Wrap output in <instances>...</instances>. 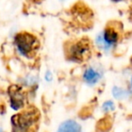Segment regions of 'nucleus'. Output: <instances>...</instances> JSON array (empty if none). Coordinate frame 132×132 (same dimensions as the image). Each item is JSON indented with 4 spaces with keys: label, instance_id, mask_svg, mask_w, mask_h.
I'll return each instance as SVG.
<instances>
[{
    "label": "nucleus",
    "instance_id": "obj_11",
    "mask_svg": "<svg viewBox=\"0 0 132 132\" xmlns=\"http://www.w3.org/2000/svg\"><path fill=\"white\" fill-rule=\"evenodd\" d=\"M113 1H115V2H119V1H123V0H113Z\"/></svg>",
    "mask_w": 132,
    "mask_h": 132
},
{
    "label": "nucleus",
    "instance_id": "obj_4",
    "mask_svg": "<svg viewBox=\"0 0 132 132\" xmlns=\"http://www.w3.org/2000/svg\"><path fill=\"white\" fill-rule=\"evenodd\" d=\"M123 35V26L118 21H110L106 24L103 31V39L106 43L112 45L121 40Z\"/></svg>",
    "mask_w": 132,
    "mask_h": 132
},
{
    "label": "nucleus",
    "instance_id": "obj_2",
    "mask_svg": "<svg viewBox=\"0 0 132 132\" xmlns=\"http://www.w3.org/2000/svg\"><path fill=\"white\" fill-rule=\"evenodd\" d=\"M40 119V111L35 107H29L14 115L11 119L13 132H36Z\"/></svg>",
    "mask_w": 132,
    "mask_h": 132
},
{
    "label": "nucleus",
    "instance_id": "obj_13",
    "mask_svg": "<svg viewBox=\"0 0 132 132\" xmlns=\"http://www.w3.org/2000/svg\"><path fill=\"white\" fill-rule=\"evenodd\" d=\"M131 63H132V57H131Z\"/></svg>",
    "mask_w": 132,
    "mask_h": 132
},
{
    "label": "nucleus",
    "instance_id": "obj_9",
    "mask_svg": "<svg viewBox=\"0 0 132 132\" xmlns=\"http://www.w3.org/2000/svg\"><path fill=\"white\" fill-rule=\"evenodd\" d=\"M113 94H114V96L116 98H120L121 97V95H124V91H122L121 89H119L117 87H115L113 89Z\"/></svg>",
    "mask_w": 132,
    "mask_h": 132
},
{
    "label": "nucleus",
    "instance_id": "obj_10",
    "mask_svg": "<svg viewBox=\"0 0 132 132\" xmlns=\"http://www.w3.org/2000/svg\"><path fill=\"white\" fill-rule=\"evenodd\" d=\"M129 19L132 21V6H131V8L129 9Z\"/></svg>",
    "mask_w": 132,
    "mask_h": 132
},
{
    "label": "nucleus",
    "instance_id": "obj_1",
    "mask_svg": "<svg viewBox=\"0 0 132 132\" xmlns=\"http://www.w3.org/2000/svg\"><path fill=\"white\" fill-rule=\"evenodd\" d=\"M65 56L69 61L83 63L91 59L93 55V43L88 37H82L74 40H68L64 46Z\"/></svg>",
    "mask_w": 132,
    "mask_h": 132
},
{
    "label": "nucleus",
    "instance_id": "obj_3",
    "mask_svg": "<svg viewBox=\"0 0 132 132\" xmlns=\"http://www.w3.org/2000/svg\"><path fill=\"white\" fill-rule=\"evenodd\" d=\"M14 44L23 56L32 59L37 55L40 47V40L36 35L29 31H20L14 37Z\"/></svg>",
    "mask_w": 132,
    "mask_h": 132
},
{
    "label": "nucleus",
    "instance_id": "obj_12",
    "mask_svg": "<svg viewBox=\"0 0 132 132\" xmlns=\"http://www.w3.org/2000/svg\"><path fill=\"white\" fill-rule=\"evenodd\" d=\"M0 132H2V129H0Z\"/></svg>",
    "mask_w": 132,
    "mask_h": 132
},
{
    "label": "nucleus",
    "instance_id": "obj_7",
    "mask_svg": "<svg viewBox=\"0 0 132 132\" xmlns=\"http://www.w3.org/2000/svg\"><path fill=\"white\" fill-rule=\"evenodd\" d=\"M84 79L89 85H94L100 79V74L93 68H88L84 74Z\"/></svg>",
    "mask_w": 132,
    "mask_h": 132
},
{
    "label": "nucleus",
    "instance_id": "obj_6",
    "mask_svg": "<svg viewBox=\"0 0 132 132\" xmlns=\"http://www.w3.org/2000/svg\"><path fill=\"white\" fill-rule=\"evenodd\" d=\"M57 132H82V129L77 121L69 120L61 124Z\"/></svg>",
    "mask_w": 132,
    "mask_h": 132
},
{
    "label": "nucleus",
    "instance_id": "obj_5",
    "mask_svg": "<svg viewBox=\"0 0 132 132\" xmlns=\"http://www.w3.org/2000/svg\"><path fill=\"white\" fill-rule=\"evenodd\" d=\"M8 94L10 98L11 107L15 111L22 109L26 102V93L23 87L17 85H13L8 88Z\"/></svg>",
    "mask_w": 132,
    "mask_h": 132
},
{
    "label": "nucleus",
    "instance_id": "obj_8",
    "mask_svg": "<svg viewBox=\"0 0 132 132\" xmlns=\"http://www.w3.org/2000/svg\"><path fill=\"white\" fill-rule=\"evenodd\" d=\"M114 108L115 106L111 102H106V103H104V104H103L104 111H112V110H114Z\"/></svg>",
    "mask_w": 132,
    "mask_h": 132
}]
</instances>
